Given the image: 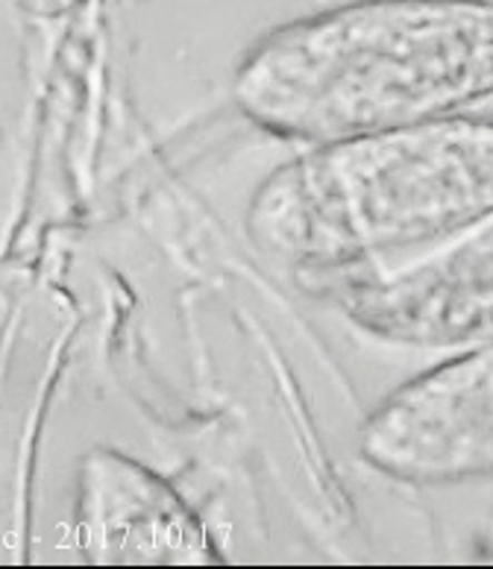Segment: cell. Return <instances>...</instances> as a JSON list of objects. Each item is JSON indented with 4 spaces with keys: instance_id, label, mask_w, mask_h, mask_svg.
I'll use <instances>...</instances> for the list:
<instances>
[{
    "instance_id": "5b68a950",
    "label": "cell",
    "mask_w": 493,
    "mask_h": 569,
    "mask_svg": "<svg viewBox=\"0 0 493 569\" xmlns=\"http://www.w3.org/2000/svg\"><path fill=\"white\" fill-rule=\"evenodd\" d=\"M77 535L91 563H224L206 526L177 490L145 463L112 449L82 458Z\"/></svg>"
},
{
    "instance_id": "3957f363",
    "label": "cell",
    "mask_w": 493,
    "mask_h": 569,
    "mask_svg": "<svg viewBox=\"0 0 493 569\" xmlns=\"http://www.w3.org/2000/svg\"><path fill=\"white\" fill-rule=\"evenodd\" d=\"M358 456L417 488L493 479V341L396 388L362 426Z\"/></svg>"
},
{
    "instance_id": "8992f818",
    "label": "cell",
    "mask_w": 493,
    "mask_h": 569,
    "mask_svg": "<svg viewBox=\"0 0 493 569\" xmlns=\"http://www.w3.org/2000/svg\"><path fill=\"white\" fill-rule=\"evenodd\" d=\"M485 543H487V552L493 555V517H491V522H487V531H485Z\"/></svg>"
},
{
    "instance_id": "7a4b0ae2",
    "label": "cell",
    "mask_w": 493,
    "mask_h": 569,
    "mask_svg": "<svg viewBox=\"0 0 493 569\" xmlns=\"http://www.w3.org/2000/svg\"><path fill=\"white\" fill-rule=\"evenodd\" d=\"M493 218V114L321 144L262 179L253 247L297 273L358 268Z\"/></svg>"
},
{
    "instance_id": "6da1fadb",
    "label": "cell",
    "mask_w": 493,
    "mask_h": 569,
    "mask_svg": "<svg viewBox=\"0 0 493 569\" xmlns=\"http://www.w3.org/2000/svg\"><path fill=\"white\" fill-rule=\"evenodd\" d=\"M493 98V0H356L279 27L244 57L233 100L303 144L403 130Z\"/></svg>"
},
{
    "instance_id": "277c9868",
    "label": "cell",
    "mask_w": 493,
    "mask_h": 569,
    "mask_svg": "<svg viewBox=\"0 0 493 569\" xmlns=\"http://www.w3.org/2000/svg\"><path fill=\"white\" fill-rule=\"evenodd\" d=\"M299 277L326 279V297L344 318L379 341L426 350L493 341V218L412 268L379 273L347 268Z\"/></svg>"
}]
</instances>
